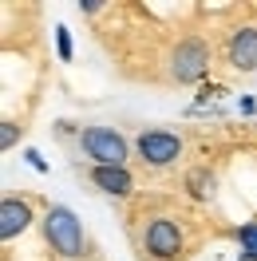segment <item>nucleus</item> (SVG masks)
Returning <instances> with one entry per match:
<instances>
[{
  "mask_svg": "<svg viewBox=\"0 0 257 261\" xmlns=\"http://www.w3.org/2000/svg\"><path fill=\"white\" fill-rule=\"evenodd\" d=\"M12 139H16V127H12V123H8V127H4V139H0V143H4V150L12 147Z\"/></svg>",
  "mask_w": 257,
  "mask_h": 261,
  "instance_id": "nucleus-12",
  "label": "nucleus"
},
{
  "mask_svg": "<svg viewBox=\"0 0 257 261\" xmlns=\"http://www.w3.org/2000/svg\"><path fill=\"white\" fill-rule=\"evenodd\" d=\"M186 190L194 198H214V174H210L206 166H194L190 174H186Z\"/></svg>",
  "mask_w": 257,
  "mask_h": 261,
  "instance_id": "nucleus-9",
  "label": "nucleus"
},
{
  "mask_svg": "<svg viewBox=\"0 0 257 261\" xmlns=\"http://www.w3.org/2000/svg\"><path fill=\"white\" fill-rule=\"evenodd\" d=\"M186 257V226L174 214L146 218L139 233V261H182Z\"/></svg>",
  "mask_w": 257,
  "mask_h": 261,
  "instance_id": "nucleus-1",
  "label": "nucleus"
},
{
  "mask_svg": "<svg viewBox=\"0 0 257 261\" xmlns=\"http://www.w3.org/2000/svg\"><path fill=\"white\" fill-rule=\"evenodd\" d=\"M135 150H139L143 166L162 170V166H174L182 159V135H174V130H139Z\"/></svg>",
  "mask_w": 257,
  "mask_h": 261,
  "instance_id": "nucleus-5",
  "label": "nucleus"
},
{
  "mask_svg": "<svg viewBox=\"0 0 257 261\" xmlns=\"http://www.w3.org/2000/svg\"><path fill=\"white\" fill-rule=\"evenodd\" d=\"M40 226H44L48 245H52V249H56L64 261H80V257H83V249H87V233H83V222L67 210V206H48Z\"/></svg>",
  "mask_w": 257,
  "mask_h": 261,
  "instance_id": "nucleus-2",
  "label": "nucleus"
},
{
  "mask_svg": "<svg viewBox=\"0 0 257 261\" xmlns=\"http://www.w3.org/2000/svg\"><path fill=\"white\" fill-rule=\"evenodd\" d=\"M75 143L95 166H127L131 159V143L115 127H80Z\"/></svg>",
  "mask_w": 257,
  "mask_h": 261,
  "instance_id": "nucleus-3",
  "label": "nucleus"
},
{
  "mask_svg": "<svg viewBox=\"0 0 257 261\" xmlns=\"http://www.w3.org/2000/svg\"><path fill=\"white\" fill-rule=\"evenodd\" d=\"M87 182H91L95 190H103V194H111V198H127L131 190H135V178H131L127 166H91V170H87Z\"/></svg>",
  "mask_w": 257,
  "mask_h": 261,
  "instance_id": "nucleus-8",
  "label": "nucleus"
},
{
  "mask_svg": "<svg viewBox=\"0 0 257 261\" xmlns=\"http://www.w3.org/2000/svg\"><path fill=\"white\" fill-rule=\"evenodd\" d=\"M56 40H60V60H71V36H67V28H56Z\"/></svg>",
  "mask_w": 257,
  "mask_h": 261,
  "instance_id": "nucleus-11",
  "label": "nucleus"
},
{
  "mask_svg": "<svg viewBox=\"0 0 257 261\" xmlns=\"http://www.w3.org/2000/svg\"><path fill=\"white\" fill-rule=\"evenodd\" d=\"M238 242H241V261H257V222L238 229Z\"/></svg>",
  "mask_w": 257,
  "mask_h": 261,
  "instance_id": "nucleus-10",
  "label": "nucleus"
},
{
  "mask_svg": "<svg viewBox=\"0 0 257 261\" xmlns=\"http://www.w3.org/2000/svg\"><path fill=\"white\" fill-rule=\"evenodd\" d=\"M222 56H225V64L234 67V71H241V75L257 71V24H238V28H229Z\"/></svg>",
  "mask_w": 257,
  "mask_h": 261,
  "instance_id": "nucleus-6",
  "label": "nucleus"
},
{
  "mask_svg": "<svg viewBox=\"0 0 257 261\" xmlns=\"http://www.w3.org/2000/svg\"><path fill=\"white\" fill-rule=\"evenodd\" d=\"M210 67V48L206 40L198 36H182L166 60V71H170V83H198Z\"/></svg>",
  "mask_w": 257,
  "mask_h": 261,
  "instance_id": "nucleus-4",
  "label": "nucleus"
},
{
  "mask_svg": "<svg viewBox=\"0 0 257 261\" xmlns=\"http://www.w3.org/2000/svg\"><path fill=\"white\" fill-rule=\"evenodd\" d=\"M28 226H32V202H28V198L8 194L4 202H0V238L12 242V238L24 233Z\"/></svg>",
  "mask_w": 257,
  "mask_h": 261,
  "instance_id": "nucleus-7",
  "label": "nucleus"
}]
</instances>
